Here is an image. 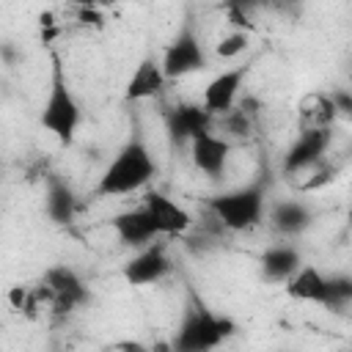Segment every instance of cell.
<instances>
[{
    "label": "cell",
    "instance_id": "cell-1",
    "mask_svg": "<svg viewBox=\"0 0 352 352\" xmlns=\"http://www.w3.org/2000/svg\"><path fill=\"white\" fill-rule=\"evenodd\" d=\"M157 176V162L146 146V140L135 132L124 140V146L116 151V157L107 162L102 176L96 179L94 195L96 198H116L146 190Z\"/></svg>",
    "mask_w": 352,
    "mask_h": 352
},
{
    "label": "cell",
    "instance_id": "cell-2",
    "mask_svg": "<svg viewBox=\"0 0 352 352\" xmlns=\"http://www.w3.org/2000/svg\"><path fill=\"white\" fill-rule=\"evenodd\" d=\"M80 121H82V107L69 85L66 66L58 52H50V80H47V96L41 104L38 124L47 135L58 140V146L69 148L77 138Z\"/></svg>",
    "mask_w": 352,
    "mask_h": 352
},
{
    "label": "cell",
    "instance_id": "cell-3",
    "mask_svg": "<svg viewBox=\"0 0 352 352\" xmlns=\"http://www.w3.org/2000/svg\"><path fill=\"white\" fill-rule=\"evenodd\" d=\"M236 333V322L226 314H214L201 300L192 302L170 344L173 352H214Z\"/></svg>",
    "mask_w": 352,
    "mask_h": 352
},
{
    "label": "cell",
    "instance_id": "cell-4",
    "mask_svg": "<svg viewBox=\"0 0 352 352\" xmlns=\"http://www.w3.org/2000/svg\"><path fill=\"white\" fill-rule=\"evenodd\" d=\"M209 214L223 226V231H250L267 214L264 187L242 184L209 198Z\"/></svg>",
    "mask_w": 352,
    "mask_h": 352
},
{
    "label": "cell",
    "instance_id": "cell-5",
    "mask_svg": "<svg viewBox=\"0 0 352 352\" xmlns=\"http://www.w3.org/2000/svg\"><path fill=\"white\" fill-rule=\"evenodd\" d=\"M160 66H162L165 80H182L187 74L209 69V52L204 50L201 38H198V33H195V28L190 22H184L176 30V36L165 44Z\"/></svg>",
    "mask_w": 352,
    "mask_h": 352
},
{
    "label": "cell",
    "instance_id": "cell-6",
    "mask_svg": "<svg viewBox=\"0 0 352 352\" xmlns=\"http://www.w3.org/2000/svg\"><path fill=\"white\" fill-rule=\"evenodd\" d=\"M170 272H173V258H170L165 242H151V245L135 250V256H129L124 264V280L138 289L154 286V283L165 280Z\"/></svg>",
    "mask_w": 352,
    "mask_h": 352
},
{
    "label": "cell",
    "instance_id": "cell-7",
    "mask_svg": "<svg viewBox=\"0 0 352 352\" xmlns=\"http://www.w3.org/2000/svg\"><path fill=\"white\" fill-rule=\"evenodd\" d=\"M248 72H250V63H236V66H231V69L217 72V74L206 82V88H204L198 104H201L212 118L226 116L228 110L236 107L239 91H242V85H245Z\"/></svg>",
    "mask_w": 352,
    "mask_h": 352
},
{
    "label": "cell",
    "instance_id": "cell-8",
    "mask_svg": "<svg viewBox=\"0 0 352 352\" xmlns=\"http://www.w3.org/2000/svg\"><path fill=\"white\" fill-rule=\"evenodd\" d=\"M327 148H330V129H300L283 154L280 162L283 176L300 179L305 170H311L327 157Z\"/></svg>",
    "mask_w": 352,
    "mask_h": 352
},
{
    "label": "cell",
    "instance_id": "cell-9",
    "mask_svg": "<svg viewBox=\"0 0 352 352\" xmlns=\"http://www.w3.org/2000/svg\"><path fill=\"white\" fill-rule=\"evenodd\" d=\"M140 209L146 212V217L151 220L157 236H182L192 228V214L173 198H168L160 190H148Z\"/></svg>",
    "mask_w": 352,
    "mask_h": 352
},
{
    "label": "cell",
    "instance_id": "cell-10",
    "mask_svg": "<svg viewBox=\"0 0 352 352\" xmlns=\"http://www.w3.org/2000/svg\"><path fill=\"white\" fill-rule=\"evenodd\" d=\"M41 286H47L52 292V302L50 308L58 314V316H66L72 311H77L85 300H88V289L82 283V278L66 267V264H58V267H50L41 278Z\"/></svg>",
    "mask_w": 352,
    "mask_h": 352
},
{
    "label": "cell",
    "instance_id": "cell-11",
    "mask_svg": "<svg viewBox=\"0 0 352 352\" xmlns=\"http://www.w3.org/2000/svg\"><path fill=\"white\" fill-rule=\"evenodd\" d=\"M212 129H214V118L198 102H182L165 116V132L173 148L190 146V140Z\"/></svg>",
    "mask_w": 352,
    "mask_h": 352
},
{
    "label": "cell",
    "instance_id": "cell-12",
    "mask_svg": "<svg viewBox=\"0 0 352 352\" xmlns=\"http://www.w3.org/2000/svg\"><path fill=\"white\" fill-rule=\"evenodd\" d=\"M187 148H190V160H192L195 170H201L206 179L217 182L226 176L228 162H231V151H234L231 140H226L223 135H217L212 129V132H204L195 140H190Z\"/></svg>",
    "mask_w": 352,
    "mask_h": 352
},
{
    "label": "cell",
    "instance_id": "cell-13",
    "mask_svg": "<svg viewBox=\"0 0 352 352\" xmlns=\"http://www.w3.org/2000/svg\"><path fill=\"white\" fill-rule=\"evenodd\" d=\"M110 228H113L116 239H118L121 245L132 248V250H140V248H146V245H151V242L160 239L157 231H154V226H151V220L146 217V212H143L140 206H138V209H124V212H118V214L110 220Z\"/></svg>",
    "mask_w": 352,
    "mask_h": 352
},
{
    "label": "cell",
    "instance_id": "cell-14",
    "mask_svg": "<svg viewBox=\"0 0 352 352\" xmlns=\"http://www.w3.org/2000/svg\"><path fill=\"white\" fill-rule=\"evenodd\" d=\"M302 264L300 250L292 242H275L258 256V270L267 283H286Z\"/></svg>",
    "mask_w": 352,
    "mask_h": 352
},
{
    "label": "cell",
    "instance_id": "cell-15",
    "mask_svg": "<svg viewBox=\"0 0 352 352\" xmlns=\"http://www.w3.org/2000/svg\"><path fill=\"white\" fill-rule=\"evenodd\" d=\"M165 74H162V66H160V58H151L146 55L135 72L129 74L126 80V88H124V99L126 102H146V99H154L162 94L165 88Z\"/></svg>",
    "mask_w": 352,
    "mask_h": 352
},
{
    "label": "cell",
    "instance_id": "cell-16",
    "mask_svg": "<svg viewBox=\"0 0 352 352\" xmlns=\"http://www.w3.org/2000/svg\"><path fill=\"white\" fill-rule=\"evenodd\" d=\"M286 297L297 302H314L322 305L327 302V275L316 264H300V270L283 283Z\"/></svg>",
    "mask_w": 352,
    "mask_h": 352
},
{
    "label": "cell",
    "instance_id": "cell-17",
    "mask_svg": "<svg viewBox=\"0 0 352 352\" xmlns=\"http://www.w3.org/2000/svg\"><path fill=\"white\" fill-rule=\"evenodd\" d=\"M44 212H47L50 223H55V226H69L77 214V195L69 187V182H63L58 173H50V179H47Z\"/></svg>",
    "mask_w": 352,
    "mask_h": 352
},
{
    "label": "cell",
    "instance_id": "cell-18",
    "mask_svg": "<svg viewBox=\"0 0 352 352\" xmlns=\"http://www.w3.org/2000/svg\"><path fill=\"white\" fill-rule=\"evenodd\" d=\"M267 217H270V223H272V228H275L278 234H283V236H297V234H302V231L311 226L314 212H311L302 201H275V204L270 206Z\"/></svg>",
    "mask_w": 352,
    "mask_h": 352
},
{
    "label": "cell",
    "instance_id": "cell-19",
    "mask_svg": "<svg viewBox=\"0 0 352 352\" xmlns=\"http://www.w3.org/2000/svg\"><path fill=\"white\" fill-rule=\"evenodd\" d=\"M338 173H341V165H338V162H330V160L324 157L319 165H314L311 170H305V173L300 176V182H294V187H297V192H319V190H324L327 184H333Z\"/></svg>",
    "mask_w": 352,
    "mask_h": 352
},
{
    "label": "cell",
    "instance_id": "cell-20",
    "mask_svg": "<svg viewBox=\"0 0 352 352\" xmlns=\"http://www.w3.org/2000/svg\"><path fill=\"white\" fill-rule=\"evenodd\" d=\"M352 302V278L346 272L327 275V311H344Z\"/></svg>",
    "mask_w": 352,
    "mask_h": 352
},
{
    "label": "cell",
    "instance_id": "cell-21",
    "mask_svg": "<svg viewBox=\"0 0 352 352\" xmlns=\"http://www.w3.org/2000/svg\"><path fill=\"white\" fill-rule=\"evenodd\" d=\"M250 47V33H242V30H228L226 36H220L217 38V44H214V58H220V60H236L245 50Z\"/></svg>",
    "mask_w": 352,
    "mask_h": 352
},
{
    "label": "cell",
    "instance_id": "cell-22",
    "mask_svg": "<svg viewBox=\"0 0 352 352\" xmlns=\"http://www.w3.org/2000/svg\"><path fill=\"white\" fill-rule=\"evenodd\" d=\"M214 121L223 124V129H226L223 138H226V140H228V138H248L250 129H253V116L245 113L242 107H234V110H228L226 116H220V118H214Z\"/></svg>",
    "mask_w": 352,
    "mask_h": 352
},
{
    "label": "cell",
    "instance_id": "cell-23",
    "mask_svg": "<svg viewBox=\"0 0 352 352\" xmlns=\"http://www.w3.org/2000/svg\"><path fill=\"white\" fill-rule=\"evenodd\" d=\"M30 292H33V289H28V286H22V283H14V286L8 289V294H6L11 311L25 314V308H28V302H30Z\"/></svg>",
    "mask_w": 352,
    "mask_h": 352
},
{
    "label": "cell",
    "instance_id": "cell-24",
    "mask_svg": "<svg viewBox=\"0 0 352 352\" xmlns=\"http://www.w3.org/2000/svg\"><path fill=\"white\" fill-rule=\"evenodd\" d=\"M330 102H333L336 116H352V96H349V91H333Z\"/></svg>",
    "mask_w": 352,
    "mask_h": 352
},
{
    "label": "cell",
    "instance_id": "cell-25",
    "mask_svg": "<svg viewBox=\"0 0 352 352\" xmlns=\"http://www.w3.org/2000/svg\"><path fill=\"white\" fill-rule=\"evenodd\" d=\"M0 58H3L8 66H14V63H16V50H14L11 44H0Z\"/></svg>",
    "mask_w": 352,
    "mask_h": 352
}]
</instances>
